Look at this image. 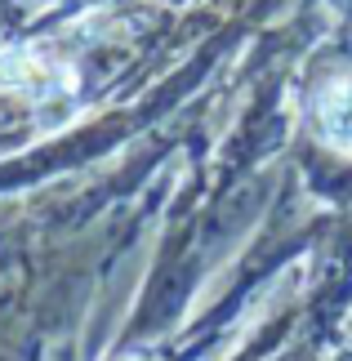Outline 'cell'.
<instances>
[{
    "mask_svg": "<svg viewBox=\"0 0 352 361\" xmlns=\"http://www.w3.org/2000/svg\"><path fill=\"white\" fill-rule=\"evenodd\" d=\"M317 130L334 152L352 157V80L326 85V94L317 99Z\"/></svg>",
    "mask_w": 352,
    "mask_h": 361,
    "instance_id": "1",
    "label": "cell"
}]
</instances>
